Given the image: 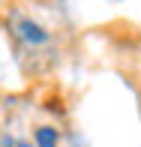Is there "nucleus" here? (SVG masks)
Returning <instances> with one entry per match:
<instances>
[{
  "label": "nucleus",
  "mask_w": 141,
  "mask_h": 147,
  "mask_svg": "<svg viewBox=\"0 0 141 147\" xmlns=\"http://www.w3.org/2000/svg\"><path fill=\"white\" fill-rule=\"evenodd\" d=\"M36 144L39 147H57V129H51V126L36 129Z\"/></svg>",
  "instance_id": "2"
},
{
  "label": "nucleus",
  "mask_w": 141,
  "mask_h": 147,
  "mask_svg": "<svg viewBox=\"0 0 141 147\" xmlns=\"http://www.w3.org/2000/svg\"><path fill=\"white\" fill-rule=\"evenodd\" d=\"M12 27H15L18 39H24L27 45H42V42H48L45 27H39V24L30 21V18H15V21H12Z\"/></svg>",
  "instance_id": "1"
}]
</instances>
